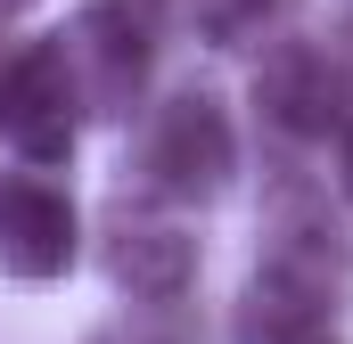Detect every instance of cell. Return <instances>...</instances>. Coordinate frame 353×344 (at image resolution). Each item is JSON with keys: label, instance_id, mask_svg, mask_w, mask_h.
Returning <instances> with one entry per match:
<instances>
[{"label": "cell", "instance_id": "2", "mask_svg": "<svg viewBox=\"0 0 353 344\" xmlns=\"http://www.w3.org/2000/svg\"><path fill=\"white\" fill-rule=\"evenodd\" d=\"M239 172V131H230V107L205 83L173 90L148 107L140 123V189L157 205H214Z\"/></svg>", "mask_w": 353, "mask_h": 344}, {"label": "cell", "instance_id": "6", "mask_svg": "<svg viewBox=\"0 0 353 344\" xmlns=\"http://www.w3.org/2000/svg\"><path fill=\"white\" fill-rule=\"evenodd\" d=\"M99 270H107L115 295H132V312H165V303H181L197 287V238L173 213L115 205L107 230H99Z\"/></svg>", "mask_w": 353, "mask_h": 344}, {"label": "cell", "instance_id": "10", "mask_svg": "<svg viewBox=\"0 0 353 344\" xmlns=\"http://www.w3.org/2000/svg\"><path fill=\"white\" fill-rule=\"evenodd\" d=\"M337 189H345V205H353V123L337 131Z\"/></svg>", "mask_w": 353, "mask_h": 344}, {"label": "cell", "instance_id": "3", "mask_svg": "<svg viewBox=\"0 0 353 344\" xmlns=\"http://www.w3.org/2000/svg\"><path fill=\"white\" fill-rule=\"evenodd\" d=\"M255 270L312 295V303H329V312L353 295V238L329 213V189H312L304 172H279L263 189V262Z\"/></svg>", "mask_w": 353, "mask_h": 344}, {"label": "cell", "instance_id": "11", "mask_svg": "<svg viewBox=\"0 0 353 344\" xmlns=\"http://www.w3.org/2000/svg\"><path fill=\"white\" fill-rule=\"evenodd\" d=\"M17 8H33V0H0V17H17Z\"/></svg>", "mask_w": 353, "mask_h": 344}, {"label": "cell", "instance_id": "12", "mask_svg": "<svg viewBox=\"0 0 353 344\" xmlns=\"http://www.w3.org/2000/svg\"><path fill=\"white\" fill-rule=\"evenodd\" d=\"M140 8H157V0H140Z\"/></svg>", "mask_w": 353, "mask_h": 344}, {"label": "cell", "instance_id": "13", "mask_svg": "<svg viewBox=\"0 0 353 344\" xmlns=\"http://www.w3.org/2000/svg\"><path fill=\"white\" fill-rule=\"evenodd\" d=\"M0 58H8V50H0Z\"/></svg>", "mask_w": 353, "mask_h": 344}, {"label": "cell", "instance_id": "4", "mask_svg": "<svg viewBox=\"0 0 353 344\" xmlns=\"http://www.w3.org/2000/svg\"><path fill=\"white\" fill-rule=\"evenodd\" d=\"M0 140H8L33 172H50V164L74 156L83 107H74V83H66L58 41H25V50L0 58Z\"/></svg>", "mask_w": 353, "mask_h": 344}, {"label": "cell", "instance_id": "8", "mask_svg": "<svg viewBox=\"0 0 353 344\" xmlns=\"http://www.w3.org/2000/svg\"><path fill=\"white\" fill-rule=\"evenodd\" d=\"M230 344H337V312L255 270L247 295L230 303Z\"/></svg>", "mask_w": 353, "mask_h": 344}, {"label": "cell", "instance_id": "9", "mask_svg": "<svg viewBox=\"0 0 353 344\" xmlns=\"http://www.w3.org/2000/svg\"><path fill=\"white\" fill-rule=\"evenodd\" d=\"M189 8H197V33L222 41V50L230 41H255L271 17H279V0H189Z\"/></svg>", "mask_w": 353, "mask_h": 344}, {"label": "cell", "instance_id": "5", "mask_svg": "<svg viewBox=\"0 0 353 344\" xmlns=\"http://www.w3.org/2000/svg\"><path fill=\"white\" fill-rule=\"evenodd\" d=\"M255 107L279 140H337L353 123V83H345V58L321 50V41H271L263 66H255Z\"/></svg>", "mask_w": 353, "mask_h": 344}, {"label": "cell", "instance_id": "1", "mask_svg": "<svg viewBox=\"0 0 353 344\" xmlns=\"http://www.w3.org/2000/svg\"><path fill=\"white\" fill-rule=\"evenodd\" d=\"M50 41L66 58L83 123H132L140 115L148 74H157V8H140V0H83Z\"/></svg>", "mask_w": 353, "mask_h": 344}, {"label": "cell", "instance_id": "7", "mask_svg": "<svg viewBox=\"0 0 353 344\" xmlns=\"http://www.w3.org/2000/svg\"><path fill=\"white\" fill-rule=\"evenodd\" d=\"M83 255V213L58 180L41 172H0V279L50 287Z\"/></svg>", "mask_w": 353, "mask_h": 344}]
</instances>
